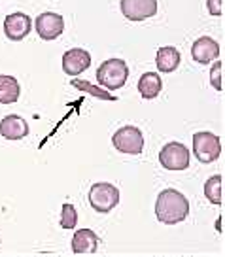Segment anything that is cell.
<instances>
[{
	"instance_id": "obj_12",
	"label": "cell",
	"mask_w": 225,
	"mask_h": 257,
	"mask_svg": "<svg viewBox=\"0 0 225 257\" xmlns=\"http://www.w3.org/2000/svg\"><path fill=\"white\" fill-rule=\"evenodd\" d=\"M0 135L6 140H23L29 137V123L16 113H10L0 121Z\"/></svg>"
},
{
	"instance_id": "obj_5",
	"label": "cell",
	"mask_w": 225,
	"mask_h": 257,
	"mask_svg": "<svg viewBox=\"0 0 225 257\" xmlns=\"http://www.w3.org/2000/svg\"><path fill=\"white\" fill-rule=\"evenodd\" d=\"M193 153L201 163H214L221 155V142L214 133H197L193 137Z\"/></svg>"
},
{
	"instance_id": "obj_14",
	"label": "cell",
	"mask_w": 225,
	"mask_h": 257,
	"mask_svg": "<svg viewBox=\"0 0 225 257\" xmlns=\"http://www.w3.org/2000/svg\"><path fill=\"white\" fill-rule=\"evenodd\" d=\"M98 248V236L91 229H78L72 238L74 253H95Z\"/></svg>"
},
{
	"instance_id": "obj_17",
	"label": "cell",
	"mask_w": 225,
	"mask_h": 257,
	"mask_svg": "<svg viewBox=\"0 0 225 257\" xmlns=\"http://www.w3.org/2000/svg\"><path fill=\"white\" fill-rule=\"evenodd\" d=\"M204 197L208 199L212 204H221V176L214 174L206 180L204 184Z\"/></svg>"
},
{
	"instance_id": "obj_6",
	"label": "cell",
	"mask_w": 225,
	"mask_h": 257,
	"mask_svg": "<svg viewBox=\"0 0 225 257\" xmlns=\"http://www.w3.org/2000/svg\"><path fill=\"white\" fill-rule=\"evenodd\" d=\"M159 163L167 170H185L189 167V150L180 142H169L161 148Z\"/></svg>"
},
{
	"instance_id": "obj_8",
	"label": "cell",
	"mask_w": 225,
	"mask_h": 257,
	"mask_svg": "<svg viewBox=\"0 0 225 257\" xmlns=\"http://www.w3.org/2000/svg\"><path fill=\"white\" fill-rule=\"evenodd\" d=\"M64 31V19L55 12H44L36 17V32L42 40H55Z\"/></svg>"
},
{
	"instance_id": "obj_13",
	"label": "cell",
	"mask_w": 225,
	"mask_h": 257,
	"mask_svg": "<svg viewBox=\"0 0 225 257\" xmlns=\"http://www.w3.org/2000/svg\"><path fill=\"white\" fill-rule=\"evenodd\" d=\"M182 55L176 48L172 46H163L157 49V55H155V64H157V70L163 74L174 72L178 66H180Z\"/></svg>"
},
{
	"instance_id": "obj_16",
	"label": "cell",
	"mask_w": 225,
	"mask_h": 257,
	"mask_svg": "<svg viewBox=\"0 0 225 257\" xmlns=\"http://www.w3.org/2000/svg\"><path fill=\"white\" fill-rule=\"evenodd\" d=\"M21 95L19 81L14 76L0 74V104H14Z\"/></svg>"
},
{
	"instance_id": "obj_4",
	"label": "cell",
	"mask_w": 225,
	"mask_h": 257,
	"mask_svg": "<svg viewBox=\"0 0 225 257\" xmlns=\"http://www.w3.org/2000/svg\"><path fill=\"white\" fill-rule=\"evenodd\" d=\"M114 148L121 153H127V155H138L144 150V137H142V131L133 125H125V127L118 128L112 137Z\"/></svg>"
},
{
	"instance_id": "obj_3",
	"label": "cell",
	"mask_w": 225,
	"mask_h": 257,
	"mask_svg": "<svg viewBox=\"0 0 225 257\" xmlns=\"http://www.w3.org/2000/svg\"><path fill=\"white\" fill-rule=\"evenodd\" d=\"M89 204L98 214H108L120 204V189L108 182H96L89 187Z\"/></svg>"
},
{
	"instance_id": "obj_9",
	"label": "cell",
	"mask_w": 225,
	"mask_h": 257,
	"mask_svg": "<svg viewBox=\"0 0 225 257\" xmlns=\"http://www.w3.org/2000/svg\"><path fill=\"white\" fill-rule=\"evenodd\" d=\"M32 21L31 17L23 14V12H16V14H10L4 19V34L8 36L12 42H19L27 38L31 34Z\"/></svg>"
},
{
	"instance_id": "obj_2",
	"label": "cell",
	"mask_w": 225,
	"mask_h": 257,
	"mask_svg": "<svg viewBox=\"0 0 225 257\" xmlns=\"http://www.w3.org/2000/svg\"><path fill=\"white\" fill-rule=\"evenodd\" d=\"M127 78H129L127 63L121 61V59H108L96 70V81H98V85L110 89V91H118L120 87H123Z\"/></svg>"
},
{
	"instance_id": "obj_18",
	"label": "cell",
	"mask_w": 225,
	"mask_h": 257,
	"mask_svg": "<svg viewBox=\"0 0 225 257\" xmlns=\"http://www.w3.org/2000/svg\"><path fill=\"white\" fill-rule=\"evenodd\" d=\"M78 223V212L74 208V204L64 202L61 208V227L63 229H74Z\"/></svg>"
},
{
	"instance_id": "obj_15",
	"label": "cell",
	"mask_w": 225,
	"mask_h": 257,
	"mask_svg": "<svg viewBox=\"0 0 225 257\" xmlns=\"http://www.w3.org/2000/svg\"><path fill=\"white\" fill-rule=\"evenodd\" d=\"M161 89H163V81H161V76L157 72H146L138 80V93L146 100H152L155 96H159Z\"/></svg>"
},
{
	"instance_id": "obj_20",
	"label": "cell",
	"mask_w": 225,
	"mask_h": 257,
	"mask_svg": "<svg viewBox=\"0 0 225 257\" xmlns=\"http://www.w3.org/2000/svg\"><path fill=\"white\" fill-rule=\"evenodd\" d=\"M221 61H214L212 68H210V85L216 89V91H221Z\"/></svg>"
},
{
	"instance_id": "obj_1",
	"label": "cell",
	"mask_w": 225,
	"mask_h": 257,
	"mask_svg": "<svg viewBox=\"0 0 225 257\" xmlns=\"http://www.w3.org/2000/svg\"><path fill=\"white\" fill-rule=\"evenodd\" d=\"M189 214V201L176 189H165L155 201V216L161 223L176 225Z\"/></svg>"
},
{
	"instance_id": "obj_21",
	"label": "cell",
	"mask_w": 225,
	"mask_h": 257,
	"mask_svg": "<svg viewBox=\"0 0 225 257\" xmlns=\"http://www.w3.org/2000/svg\"><path fill=\"white\" fill-rule=\"evenodd\" d=\"M206 8H208L210 16L219 17L221 16V0H206Z\"/></svg>"
},
{
	"instance_id": "obj_11",
	"label": "cell",
	"mask_w": 225,
	"mask_h": 257,
	"mask_svg": "<svg viewBox=\"0 0 225 257\" xmlns=\"http://www.w3.org/2000/svg\"><path fill=\"white\" fill-rule=\"evenodd\" d=\"M191 57L193 61H197L199 64H210L214 63L219 57V46L214 38L210 36H201L193 42L191 46Z\"/></svg>"
},
{
	"instance_id": "obj_10",
	"label": "cell",
	"mask_w": 225,
	"mask_h": 257,
	"mask_svg": "<svg viewBox=\"0 0 225 257\" xmlns=\"http://www.w3.org/2000/svg\"><path fill=\"white\" fill-rule=\"evenodd\" d=\"M89 66H91V55L85 49L74 48L63 55V70L66 76H80Z\"/></svg>"
},
{
	"instance_id": "obj_7",
	"label": "cell",
	"mask_w": 225,
	"mask_h": 257,
	"mask_svg": "<svg viewBox=\"0 0 225 257\" xmlns=\"http://www.w3.org/2000/svg\"><path fill=\"white\" fill-rule=\"evenodd\" d=\"M121 14L129 21H144L157 14V0H121Z\"/></svg>"
},
{
	"instance_id": "obj_19",
	"label": "cell",
	"mask_w": 225,
	"mask_h": 257,
	"mask_svg": "<svg viewBox=\"0 0 225 257\" xmlns=\"http://www.w3.org/2000/svg\"><path fill=\"white\" fill-rule=\"evenodd\" d=\"M70 83H72L74 87H78V89H81V91H85V93H89V95L98 96V98H104V100H116V96H112L110 93H106V91H102V89L93 87V85H91V83H87V81L72 80Z\"/></svg>"
}]
</instances>
